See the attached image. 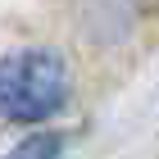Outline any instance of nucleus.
<instances>
[{"label":"nucleus","instance_id":"f03ea898","mask_svg":"<svg viewBox=\"0 0 159 159\" xmlns=\"http://www.w3.org/2000/svg\"><path fill=\"white\" fill-rule=\"evenodd\" d=\"M59 150H64V136L41 132V136H27V141H18V146H14L5 159H59Z\"/></svg>","mask_w":159,"mask_h":159},{"label":"nucleus","instance_id":"f257e3e1","mask_svg":"<svg viewBox=\"0 0 159 159\" xmlns=\"http://www.w3.org/2000/svg\"><path fill=\"white\" fill-rule=\"evenodd\" d=\"M68 96V68L50 50H18L0 59V118L41 123Z\"/></svg>","mask_w":159,"mask_h":159}]
</instances>
